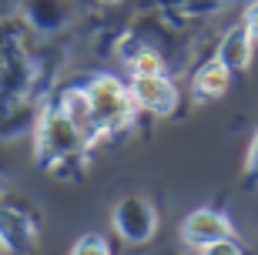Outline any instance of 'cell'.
I'll use <instances>...</instances> for the list:
<instances>
[{
  "mask_svg": "<svg viewBox=\"0 0 258 255\" xmlns=\"http://www.w3.org/2000/svg\"><path fill=\"white\" fill-rule=\"evenodd\" d=\"M131 97L138 111H148L154 118H171L178 111V87H174L171 77L154 74V77H131Z\"/></svg>",
  "mask_w": 258,
  "mask_h": 255,
  "instance_id": "cell-6",
  "label": "cell"
},
{
  "mask_svg": "<svg viewBox=\"0 0 258 255\" xmlns=\"http://www.w3.org/2000/svg\"><path fill=\"white\" fill-rule=\"evenodd\" d=\"M241 24H245V30L251 34V40L258 44V0H248V7L241 14Z\"/></svg>",
  "mask_w": 258,
  "mask_h": 255,
  "instance_id": "cell-16",
  "label": "cell"
},
{
  "mask_svg": "<svg viewBox=\"0 0 258 255\" xmlns=\"http://www.w3.org/2000/svg\"><path fill=\"white\" fill-rule=\"evenodd\" d=\"M181 242L188 248H208L215 245V242H225V238H238L235 235V225H231V218L221 212V208H195L191 215H184L181 218Z\"/></svg>",
  "mask_w": 258,
  "mask_h": 255,
  "instance_id": "cell-5",
  "label": "cell"
},
{
  "mask_svg": "<svg viewBox=\"0 0 258 255\" xmlns=\"http://www.w3.org/2000/svg\"><path fill=\"white\" fill-rule=\"evenodd\" d=\"M241 175H245V188H258V121L255 128H251V138H248V148H245V168H241Z\"/></svg>",
  "mask_w": 258,
  "mask_h": 255,
  "instance_id": "cell-13",
  "label": "cell"
},
{
  "mask_svg": "<svg viewBox=\"0 0 258 255\" xmlns=\"http://www.w3.org/2000/svg\"><path fill=\"white\" fill-rule=\"evenodd\" d=\"M0 255H4V248H0Z\"/></svg>",
  "mask_w": 258,
  "mask_h": 255,
  "instance_id": "cell-20",
  "label": "cell"
},
{
  "mask_svg": "<svg viewBox=\"0 0 258 255\" xmlns=\"http://www.w3.org/2000/svg\"><path fill=\"white\" fill-rule=\"evenodd\" d=\"M60 101V108H64V114H67V121L77 128V134H81V141L87 144V148H94L101 138H97V128H94V121H91V108H87V97H84V91H81V84L77 87H67L64 94L57 97Z\"/></svg>",
  "mask_w": 258,
  "mask_h": 255,
  "instance_id": "cell-10",
  "label": "cell"
},
{
  "mask_svg": "<svg viewBox=\"0 0 258 255\" xmlns=\"http://www.w3.org/2000/svg\"><path fill=\"white\" fill-rule=\"evenodd\" d=\"M215 57H218L221 64L228 67L231 74H245L251 67V57H255V40L251 34L245 30V24H231L225 34H221L218 47H215Z\"/></svg>",
  "mask_w": 258,
  "mask_h": 255,
  "instance_id": "cell-8",
  "label": "cell"
},
{
  "mask_svg": "<svg viewBox=\"0 0 258 255\" xmlns=\"http://www.w3.org/2000/svg\"><path fill=\"white\" fill-rule=\"evenodd\" d=\"M4 181H7V161L0 158V191H4Z\"/></svg>",
  "mask_w": 258,
  "mask_h": 255,
  "instance_id": "cell-17",
  "label": "cell"
},
{
  "mask_svg": "<svg viewBox=\"0 0 258 255\" xmlns=\"http://www.w3.org/2000/svg\"><path fill=\"white\" fill-rule=\"evenodd\" d=\"M111 228L124 245H148L158 232V208L144 195H124L111 208Z\"/></svg>",
  "mask_w": 258,
  "mask_h": 255,
  "instance_id": "cell-4",
  "label": "cell"
},
{
  "mask_svg": "<svg viewBox=\"0 0 258 255\" xmlns=\"http://www.w3.org/2000/svg\"><path fill=\"white\" fill-rule=\"evenodd\" d=\"M111 255H121V252H117V248H111Z\"/></svg>",
  "mask_w": 258,
  "mask_h": 255,
  "instance_id": "cell-19",
  "label": "cell"
},
{
  "mask_svg": "<svg viewBox=\"0 0 258 255\" xmlns=\"http://www.w3.org/2000/svg\"><path fill=\"white\" fill-rule=\"evenodd\" d=\"M20 20L37 34H60L74 14L67 0H20Z\"/></svg>",
  "mask_w": 258,
  "mask_h": 255,
  "instance_id": "cell-7",
  "label": "cell"
},
{
  "mask_svg": "<svg viewBox=\"0 0 258 255\" xmlns=\"http://www.w3.org/2000/svg\"><path fill=\"white\" fill-rule=\"evenodd\" d=\"M101 4H121V0H101Z\"/></svg>",
  "mask_w": 258,
  "mask_h": 255,
  "instance_id": "cell-18",
  "label": "cell"
},
{
  "mask_svg": "<svg viewBox=\"0 0 258 255\" xmlns=\"http://www.w3.org/2000/svg\"><path fill=\"white\" fill-rule=\"evenodd\" d=\"M84 151L91 148L81 141L74 124L67 121L57 94L47 97V104L37 114V128H34V161L57 178H81Z\"/></svg>",
  "mask_w": 258,
  "mask_h": 255,
  "instance_id": "cell-1",
  "label": "cell"
},
{
  "mask_svg": "<svg viewBox=\"0 0 258 255\" xmlns=\"http://www.w3.org/2000/svg\"><path fill=\"white\" fill-rule=\"evenodd\" d=\"M127 67H131V77H154V74H164V57L158 54L154 47H144V44H138V47L131 50V54L124 57Z\"/></svg>",
  "mask_w": 258,
  "mask_h": 255,
  "instance_id": "cell-11",
  "label": "cell"
},
{
  "mask_svg": "<svg viewBox=\"0 0 258 255\" xmlns=\"http://www.w3.org/2000/svg\"><path fill=\"white\" fill-rule=\"evenodd\" d=\"M87 97V108H91V121L97 128V138H111V134H121L134 124V97L131 87L114 74H91L81 84Z\"/></svg>",
  "mask_w": 258,
  "mask_h": 255,
  "instance_id": "cell-2",
  "label": "cell"
},
{
  "mask_svg": "<svg viewBox=\"0 0 258 255\" xmlns=\"http://www.w3.org/2000/svg\"><path fill=\"white\" fill-rule=\"evenodd\" d=\"M111 242H107L104 235H97V232H91V235L84 238H77L74 245H71V252L67 255H111Z\"/></svg>",
  "mask_w": 258,
  "mask_h": 255,
  "instance_id": "cell-14",
  "label": "cell"
},
{
  "mask_svg": "<svg viewBox=\"0 0 258 255\" xmlns=\"http://www.w3.org/2000/svg\"><path fill=\"white\" fill-rule=\"evenodd\" d=\"M171 255H174V252H171Z\"/></svg>",
  "mask_w": 258,
  "mask_h": 255,
  "instance_id": "cell-21",
  "label": "cell"
},
{
  "mask_svg": "<svg viewBox=\"0 0 258 255\" xmlns=\"http://www.w3.org/2000/svg\"><path fill=\"white\" fill-rule=\"evenodd\" d=\"M225 4H235V0H141V7H161L178 10V14H211V10H221Z\"/></svg>",
  "mask_w": 258,
  "mask_h": 255,
  "instance_id": "cell-12",
  "label": "cell"
},
{
  "mask_svg": "<svg viewBox=\"0 0 258 255\" xmlns=\"http://www.w3.org/2000/svg\"><path fill=\"white\" fill-rule=\"evenodd\" d=\"M201 255H245L238 238H225V242H215V245L201 248Z\"/></svg>",
  "mask_w": 258,
  "mask_h": 255,
  "instance_id": "cell-15",
  "label": "cell"
},
{
  "mask_svg": "<svg viewBox=\"0 0 258 255\" xmlns=\"http://www.w3.org/2000/svg\"><path fill=\"white\" fill-rule=\"evenodd\" d=\"M40 235L37 208L20 198H0V248L7 255H34Z\"/></svg>",
  "mask_w": 258,
  "mask_h": 255,
  "instance_id": "cell-3",
  "label": "cell"
},
{
  "mask_svg": "<svg viewBox=\"0 0 258 255\" xmlns=\"http://www.w3.org/2000/svg\"><path fill=\"white\" fill-rule=\"evenodd\" d=\"M228 84H231V71L221 64L215 54H211L208 61L195 71V77H191V94L198 97V101H215V97H221L225 91H228Z\"/></svg>",
  "mask_w": 258,
  "mask_h": 255,
  "instance_id": "cell-9",
  "label": "cell"
}]
</instances>
